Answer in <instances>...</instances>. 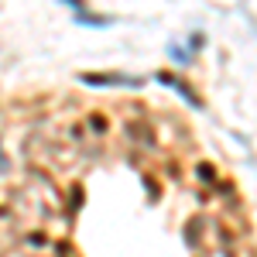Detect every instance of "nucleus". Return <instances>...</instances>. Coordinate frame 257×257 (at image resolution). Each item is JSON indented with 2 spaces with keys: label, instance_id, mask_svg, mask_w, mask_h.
<instances>
[{
  "label": "nucleus",
  "instance_id": "nucleus-4",
  "mask_svg": "<svg viewBox=\"0 0 257 257\" xmlns=\"http://www.w3.org/2000/svg\"><path fill=\"white\" fill-rule=\"evenodd\" d=\"M0 168H7V161H4V158H0Z\"/></svg>",
  "mask_w": 257,
  "mask_h": 257
},
{
  "label": "nucleus",
  "instance_id": "nucleus-2",
  "mask_svg": "<svg viewBox=\"0 0 257 257\" xmlns=\"http://www.w3.org/2000/svg\"><path fill=\"white\" fill-rule=\"evenodd\" d=\"M86 86H141L134 76H79Z\"/></svg>",
  "mask_w": 257,
  "mask_h": 257
},
{
  "label": "nucleus",
  "instance_id": "nucleus-1",
  "mask_svg": "<svg viewBox=\"0 0 257 257\" xmlns=\"http://www.w3.org/2000/svg\"><path fill=\"white\" fill-rule=\"evenodd\" d=\"M158 82H161V86H172V89H175L178 96L185 99V103H192L196 110L202 106V103H199V96H196V93H192V89H189V86H185L182 79H178V76H172V72H158Z\"/></svg>",
  "mask_w": 257,
  "mask_h": 257
},
{
  "label": "nucleus",
  "instance_id": "nucleus-3",
  "mask_svg": "<svg viewBox=\"0 0 257 257\" xmlns=\"http://www.w3.org/2000/svg\"><path fill=\"white\" fill-rule=\"evenodd\" d=\"M76 21L79 24H93V28H106L110 24V18H89V14H76Z\"/></svg>",
  "mask_w": 257,
  "mask_h": 257
}]
</instances>
